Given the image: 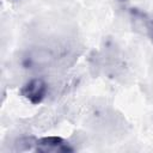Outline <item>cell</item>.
I'll list each match as a JSON object with an SVG mask.
<instances>
[{
	"instance_id": "6da1fadb",
	"label": "cell",
	"mask_w": 153,
	"mask_h": 153,
	"mask_svg": "<svg viewBox=\"0 0 153 153\" xmlns=\"http://www.w3.org/2000/svg\"><path fill=\"white\" fill-rule=\"evenodd\" d=\"M23 96L31 103H41L47 94V84L42 79L30 80L22 90Z\"/></svg>"
},
{
	"instance_id": "7a4b0ae2",
	"label": "cell",
	"mask_w": 153,
	"mask_h": 153,
	"mask_svg": "<svg viewBox=\"0 0 153 153\" xmlns=\"http://www.w3.org/2000/svg\"><path fill=\"white\" fill-rule=\"evenodd\" d=\"M36 151L42 153H54V152H69L72 148L69 147V143L66 142L61 137L56 136H49L43 137L36 141Z\"/></svg>"
},
{
	"instance_id": "3957f363",
	"label": "cell",
	"mask_w": 153,
	"mask_h": 153,
	"mask_svg": "<svg viewBox=\"0 0 153 153\" xmlns=\"http://www.w3.org/2000/svg\"><path fill=\"white\" fill-rule=\"evenodd\" d=\"M53 60V55L49 50L39 48V49H33L31 50L27 56H26V61L29 63V66L31 67H43L50 63V61Z\"/></svg>"
},
{
	"instance_id": "277c9868",
	"label": "cell",
	"mask_w": 153,
	"mask_h": 153,
	"mask_svg": "<svg viewBox=\"0 0 153 153\" xmlns=\"http://www.w3.org/2000/svg\"><path fill=\"white\" fill-rule=\"evenodd\" d=\"M36 141L37 140L32 137H24V139H20L16 143V146H17V149L19 151H29V149L36 148Z\"/></svg>"
}]
</instances>
